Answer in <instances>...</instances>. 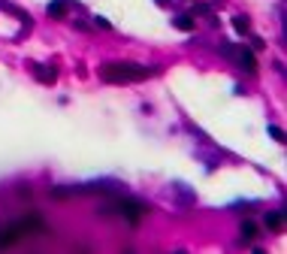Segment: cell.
Returning <instances> with one entry per match:
<instances>
[{"label":"cell","instance_id":"cell-1","mask_svg":"<svg viewBox=\"0 0 287 254\" xmlns=\"http://www.w3.org/2000/svg\"><path fill=\"white\" fill-rule=\"evenodd\" d=\"M151 70L142 67V64H130V61H112L100 67V79L109 82V85H127V82H142L148 79Z\"/></svg>","mask_w":287,"mask_h":254},{"label":"cell","instance_id":"cell-2","mask_svg":"<svg viewBox=\"0 0 287 254\" xmlns=\"http://www.w3.org/2000/svg\"><path fill=\"white\" fill-rule=\"evenodd\" d=\"M33 233H46V221H42V218H36V215L9 224L6 230H0V248L12 245V242H15V239H21V236H33Z\"/></svg>","mask_w":287,"mask_h":254},{"label":"cell","instance_id":"cell-3","mask_svg":"<svg viewBox=\"0 0 287 254\" xmlns=\"http://www.w3.org/2000/svg\"><path fill=\"white\" fill-rule=\"evenodd\" d=\"M103 215H121V218H127L130 224H139V218L145 215V206L136 203V200H115V203L103 206Z\"/></svg>","mask_w":287,"mask_h":254},{"label":"cell","instance_id":"cell-4","mask_svg":"<svg viewBox=\"0 0 287 254\" xmlns=\"http://www.w3.org/2000/svg\"><path fill=\"white\" fill-rule=\"evenodd\" d=\"M221 52L230 58V61H236L245 73H257V61H254V52L251 49H245V46H233V43H221Z\"/></svg>","mask_w":287,"mask_h":254},{"label":"cell","instance_id":"cell-5","mask_svg":"<svg viewBox=\"0 0 287 254\" xmlns=\"http://www.w3.org/2000/svg\"><path fill=\"white\" fill-rule=\"evenodd\" d=\"M33 76L42 82V85H52L58 79V70L55 67H46V64H33Z\"/></svg>","mask_w":287,"mask_h":254},{"label":"cell","instance_id":"cell-6","mask_svg":"<svg viewBox=\"0 0 287 254\" xmlns=\"http://www.w3.org/2000/svg\"><path fill=\"white\" fill-rule=\"evenodd\" d=\"M0 9H3V12H9V15H15L18 22H25V25L31 28V15H28V12H21L18 6H12V3H6V0H0Z\"/></svg>","mask_w":287,"mask_h":254},{"label":"cell","instance_id":"cell-7","mask_svg":"<svg viewBox=\"0 0 287 254\" xmlns=\"http://www.w3.org/2000/svg\"><path fill=\"white\" fill-rule=\"evenodd\" d=\"M67 9H70V0H52V3H49V15H52V18H64Z\"/></svg>","mask_w":287,"mask_h":254},{"label":"cell","instance_id":"cell-8","mask_svg":"<svg viewBox=\"0 0 287 254\" xmlns=\"http://www.w3.org/2000/svg\"><path fill=\"white\" fill-rule=\"evenodd\" d=\"M266 227L275 230V233L284 230V215H281V212H269V215H266Z\"/></svg>","mask_w":287,"mask_h":254},{"label":"cell","instance_id":"cell-9","mask_svg":"<svg viewBox=\"0 0 287 254\" xmlns=\"http://www.w3.org/2000/svg\"><path fill=\"white\" fill-rule=\"evenodd\" d=\"M172 190H175V194L182 197V203H185V206H191V203H193V194H191V188H185V185H179V182H175V185H172Z\"/></svg>","mask_w":287,"mask_h":254},{"label":"cell","instance_id":"cell-10","mask_svg":"<svg viewBox=\"0 0 287 254\" xmlns=\"http://www.w3.org/2000/svg\"><path fill=\"white\" fill-rule=\"evenodd\" d=\"M175 28L179 31H193V15H175Z\"/></svg>","mask_w":287,"mask_h":254},{"label":"cell","instance_id":"cell-11","mask_svg":"<svg viewBox=\"0 0 287 254\" xmlns=\"http://www.w3.org/2000/svg\"><path fill=\"white\" fill-rule=\"evenodd\" d=\"M233 28H236L239 33H248L251 31V22H248L245 15H236V18H233Z\"/></svg>","mask_w":287,"mask_h":254},{"label":"cell","instance_id":"cell-12","mask_svg":"<svg viewBox=\"0 0 287 254\" xmlns=\"http://www.w3.org/2000/svg\"><path fill=\"white\" fill-rule=\"evenodd\" d=\"M242 236H245V239H254V236H257V227H254L251 221L242 224Z\"/></svg>","mask_w":287,"mask_h":254},{"label":"cell","instance_id":"cell-13","mask_svg":"<svg viewBox=\"0 0 287 254\" xmlns=\"http://www.w3.org/2000/svg\"><path fill=\"white\" fill-rule=\"evenodd\" d=\"M269 136H272V139H275V142H284V130H281V127H269Z\"/></svg>","mask_w":287,"mask_h":254},{"label":"cell","instance_id":"cell-14","mask_svg":"<svg viewBox=\"0 0 287 254\" xmlns=\"http://www.w3.org/2000/svg\"><path fill=\"white\" fill-rule=\"evenodd\" d=\"M154 3H158V6H166V3H169V0H154Z\"/></svg>","mask_w":287,"mask_h":254}]
</instances>
